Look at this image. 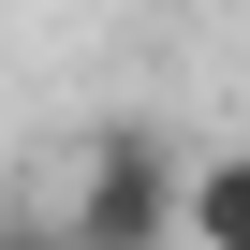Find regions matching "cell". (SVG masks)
Returning a JSON list of instances; mask_svg holds the SVG:
<instances>
[{
  "mask_svg": "<svg viewBox=\"0 0 250 250\" xmlns=\"http://www.w3.org/2000/svg\"><path fill=\"white\" fill-rule=\"evenodd\" d=\"M177 235H191V250H250V147L177 162Z\"/></svg>",
  "mask_w": 250,
  "mask_h": 250,
  "instance_id": "obj_2",
  "label": "cell"
},
{
  "mask_svg": "<svg viewBox=\"0 0 250 250\" xmlns=\"http://www.w3.org/2000/svg\"><path fill=\"white\" fill-rule=\"evenodd\" d=\"M0 250H74V235H59V206H0Z\"/></svg>",
  "mask_w": 250,
  "mask_h": 250,
  "instance_id": "obj_3",
  "label": "cell"
},
{
  "mask_svg": "<svg viewBox=\"0 0 250 250\" xmlns=\"http://www.w3.org/2000/svg\"><path fill=\"white\" fill-rule=\"evenodd\" d=\"M59 235L74 250H177V147L162 133H88V162H74V191H59Z\"/></svg>",
  "mask_w": 250,
  "mask_h": 250,
  "instance_id": "obj_1",
  "label": "cell"
}]
</instances>
